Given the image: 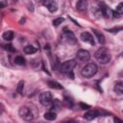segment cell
I'll return each mask as SVG.
<instances>
[{
  "mask_svg": "<svg viewBox=\"0 0 123 123\" xmlns=\"http://www.w3.org/2000/svg\"><path fill=\"white\" fill-rule=\"evenodd\" d=\"M95 59L102 64H106L108 63L111 59V55L110 50L107 47H100L94 54Z\"/></svg>",
  "mask_w": 123,
  "mask_h": 123,
  "instance_id": "1",
  "label": "cell"
},
{
  "mask_svg": "<svg viewBox=\"0 0 123 123\" xmlns=\"http://www.w3.org/2000/svg\"><path fill=\"white\" fill-rule=\"evenodd\" d=\"M97 70H98V68H97L96 64L91 62V63H87V64L82 69L81 74H82L83 77L88 79V78H91L92 76H94V75L97 73Z\"/></svg>",
  "mask_w": 123,
  "mask_h": 123,
  "instance_id": "2",
  "label": "cell"
},
{
  "mask_svg": "<svg viewBox=\"0 0 123 123\" xmlns=\"http://www.w3.org/2000/svg\"><path fill=\"white\" fill-rule=\"evenodd\" d=\"M76 66V62L74 60H70V61H66L64 62L63 63L61 64L60 66V69L62 73H65V74H70L71 78H73V74H72V71H73V68Z\"/></svg>",
  "mask_w": 123,
  "mask_h": 123,
  "instance_id": "3",
  "label": "cell"
},
{
  "mask_svg": "<svg viewBox=\"0 0 123 123\" xmlns=\"http://www.w3.org/2000/svg\"><path fill=\"white\" fill-rule=\"evenodd\" d=\"M63 30L64 31L62 35V40L65 43H68V44H76L77 43V38H76L75 35L71 31L67 30L66 28H64Z\"/></svg>",
  "mask_w": 123,
  "mask_h": 123,
  "instance_id": "4",
  "label": "cell"
},
{
  "mask_svg": "<svg viewBox=\"0 0 123 123\" xmlns=\"http://www.w3.org/2000/svg\"><path fill=\"white\" fill-rule=\"evenodd\" d=\"M19 115H20V117L23 120H26V121H31V120L34 119L33 111L28 107H22V108H20V110H19Z\"/></svg>",
  "mask_w": 123,
  "mask_h": 123,
  "instance_id": "5",
  "label": "cell"
},
{
  "mask_svg": "<svg viewBox=\"0 0 123 123\" xmlns=\"http://www.w3.org/2000/svg\"><path fill=\"white\" fill-rule=\"evenodd\" d=\"M52 95L49 91H44L39 94V102L42 106H49L52 103Z\"/></svg>",
  "mask_w": 123,
  "mask_h": 123,
  "instance_id": "6",
  "label": "cell"
},
{
  "mask_svg": "<svg viewBox=\"0 0 123 123\" xmlns=\"http://www.w3.org/2000/svg\"><path fill=\"white\" fill-rule=\"evenodd\" d=\"M42 5L44 7H46L48 9V11L51 12H56L58 10V4L54 0H43L42 1Z\"/></svg>",
  "mask_w": 123,
  "mask_h": 123,
  "instance_id": "7",
  "label": "cell"
},
{
  "mask_svg": "<svg viewBox=\"0 0 123 123\" xmlns=\"http://www.w3.org/2000/svg\"><path fill=\"white\" fill-rule=\"evenodd\" d=\"M77 59L81 62H86L90 59V54L87 50H85V49H80L78 52H77Z\"/></svg>",
  "mask_w": 123,
  "mask_h": 123,
  "instance_id": "8",
  "label": "cell"
},
{
  "mask_svg": "<svg viewBox=\"0 0 123 123\" xmlns=\"http://www.w3.org/2000/svg\"><path fill=\"white\" fill-rule=\"evenodd\" d=\"M99 115H101V111H97V110H90V111H86V112L85 113L84 117H85V119H86V120H92V119L96 118V117L99 116Z\"/></svg>",
  "mask_w": 123,
  "mask_h": 123,
  "instance_id": "9",
  "label": "cell"
},
{
  "mask_svg": "<svg viewBox=\"0 0 123 123\" xmlns=\"http://www.w3.org/2000/svg\"><path fill=\"white\" fill-rule=\"evenodd\" d=\"M81 38H82V40L85 41V42H87V43H89V44H91V45L94 44V39H93L92 35L89 34V33H87V32L82 33V34H81Z\"/></svg>",
  "mask_w": 123,
  "mask_h": 123,
  "instance_id": "10",
  "label": "cell"
},
{
  "mask_svg": "<svg viewBox=\"0 0 123 123\" xmlns=\"http://www.w3.org/2000/svg\"><path fill=\"white\" fill-rule=\"evenodd\" d=\"M87 1L86 0H79L76 4V9L78 11H86L87 9Z\"/></svg>",
  "mask_w": 123,
  "mask_h": 123,
  "instance_id": "11",
  "label": "cell"
},
{
  "mask_svg": "<svg viewBox=\"0 0 123 123\" xmlns=\"http://www.w3.org/2000/svg\"><path fill=\"white\" fill-rule=\"evenodd\" d=\"M101 12H102V14L105 15L106 17H111V16L114 14V12H112V10H111V8L107 7V6H104V7L101 8Z\"/></svg>",
  "mask_w": 123,
  "mask_h": 123,
  "instance_id": "12",
  "label": "cell"
},
{
  "mask_svg": "<svg viewBox=\"0 0 123 123\" xmlns=\"http://www.w3.org/2000/svg\"><path fill=\"white\" fill-rule=\"evenodd\" d=\"M113 90L116 94L121 95L123 93V83L122 82H117L113 86Z\"/></svg>",
  "mask_w": 123,
  "mask_h": 123,
  "instance_id": "13",
  "label": "cell"
},
{
  "mask_svg": "<svg viewBox=\"0 0 123 123\" xmlns=\"http://www.w3.org/2000/svg\"><path fill=\"white\" fill-rule=\"evenodd\" d=\"M23 51H24L25 54L30 55V54L36 53V52H37V49H36L34 46H32V45H26V46L23 48Z\"/></svg>",
  "mask_w": 123,
  "mask_h": 123,
  "instance_id": "14",
  "label": "cell"
},
{
  "mask_svg": "<svg viewBox=\"0 0 123 123\" xmlns=\"http://www.w3.org/2000/svg\"><path fill=\"white\" fill-rule=\"evenodd\" d=\"M48 86L51 87V88H55V89H62V86L56 82V81H49L48 82Z\"/></svg>",
  "mask_w": 123,
  "mask_h": 123,
  "instance_id": "15",
  "label": "cell"
},
{
  "mask_svg": "<svg viewBox=\"0 0 123 123\" xmlns=\"http://www.w3.org/2000/svg\"><path fill=\"white\" fill-rule=\"evenodd\" d=\"M2 37L5 40H12L13 38V32L12 31H6L5 33H3Z\"/></svg>",
  "mask_w": 123,
  "mask_h": 123,
  "instance_id": "16",
  "label": "cell"
},
{
  "mask_svg": "<svg viewBox=\"0 0 123 123\" xmlns=\"http://www.w3.org/2000/svg\"><path fill=\"white\" fill-rule=\"evenodd\" d=\"M93 31V33H94V35L97 37V38H98V41L101 43V44H103V43H105V37L103 36V34H101V33H99L97 30H95V29H93L92 30Z\"/></svg>",
  "mask_w": 123,
  "mask_h": 123,
  "instance_id": "17",
  "label": "cell"
},
{
  "mask_svg": "<svg viewBox=\"0 0 123 123\" xmlns=\"http://www.w3.org/2000/svg\"><path fill=\"white\" fill-rule=\"evenodd\" d=\"M56 117H57L56 112L48 111V112H45V113H44V118H45L46 120H55Z\"/></svg>",
  "mask_w": 123,
  "mask_h": 123,
  "instance_id": "18",
  "label": "cell"
},
{
  "mask_svg": "<svg viewBox=\"0 0 123 123\" xmlns=\"http://www.w3.org/2000/svg\"><path fill=\"white\" fill-rule=\"evenodd\" d=\"M14 62L16 64L18 65H24L25 64V59L22 57V56H17L15 59H14Z\"/></svg>",
  "mask_w": 123,
  "mask_h": 123,
  "instance_id": "19",
  "label": "cell"
},
{
  "mask_svg": "<svg viewBox=\"0 0 123 123\" xmlns=\"http://www.w3.org/2000/svg\"><path fill=\"white\" fill-rule=\"evenodd\" d=\"M23 87H24V82L23 81H20L17 85V87H16V91L19 93V94H22V91H23Z\"/></svg>",
  "mask_w": 123,
  "mask_h": 123,
  "instance_id": "20",
  "label": "cell"
},
{
  "mask_svg": "<svg viewBox=\"0 0 123 123\" xmlns=\"http://www.w3.org/2000/svg\"><path fill=\"white\" fill-rule=\"evenodd\" d=\"M115 12L118 14H121L123 12V3H119L115 9Z\"/></svg>",
  "mask_w": 123,
  "mask_h": 123,
  "instance_id": "21",
  "label": "cell"
},
{
  "mask_svg": "<svg viewBox=\"0 0 123 123\" xmlns=\"http://www.w3.org/2000/svg\"><path fill=\"white\" fill-rule=\"evenodd\" d=\"M4 48H5V50H7V51H9V52H12V53H13V52L16 51L15 48H14L12 44H6V45L4 46Z\"/></svg>",
  "mask_w": 123,
  "mask_h": 123,
  "instance_id": "22",
  "label": "cell"
},
{
  "mask_svg": "<svg viewBox=\"0 0 123 123\" xmlns=\"http://www.w3.org/2000/svg\"><path fill=\"white\" fill-rule=\"evenodd\" d=\"M64 21V19L62 18V17H59V18H56V19H54L53 20V25L54 26H59L62 22H63Z\"/></svg>",
  "mask_w": 123,
  "mask_h": 123,
  "instance_id": "23",
  "label": "cell"
},
{
  "mask_svg": "<svg viewBox=\"0 0 123 123\" xmlns=\"http://www.w3.org/2000/svg\"><path fill=\"white\" fill-rule=\"evenodd\" d=\"M80 106H82V107H83L82 109H84V110H85V109L86 110V109H88V108H89V106H88V105H86V104H83V103H80Z\"/></svg>",
  "mask_w": 123,
  "mask_h": 123,
  "instance_id": "24",
  "label": "cell"
},
{
  "mask_svg": "<svg viewBox=\"0 0 123 123\" xmlns=\"http://www.w3.org/2000/svg\"><path fill=\"white\" fill-rule=\"evenodd\" d=\"M3 112H4V106H3V104L0 103V115H2Z\"/></svg>",
  "mask_w": 123,
  "mask_h": 123,
  "instance_id": "25",
  "label": "cell"
},
{
  "mask_svg": "<svg viewBox=\"0 0 123 123\" xmlns=\"http://www.w3.org/2000/svg\"><path fill=\"white\" fill-rule=\"evenodd\" d=\"M3 7H4V4H3L2 2H0V10H1V9H2Z\"/></svg>",
  "mask_w": 123,
  "mask_h": 123,
  "instance_id": "26",
  "label": "cell"
},
{
  "mask_svg": "<svg viewBox=\"0 0 123 123\" xmlns=\"http://www.w3.org/2000/svg\"><path fill=\"white\" fill-rule=\"evenodd\" d=\"M114 121H119V122H121V119H118V118H114Z\"/></svg>",
  "mask_w": 123,
  "mask_h": 123,
  "instance_id": "27",
  "label": "cell"
}]
</instances>
